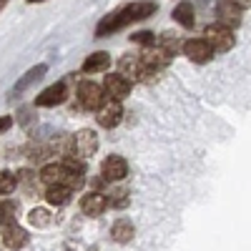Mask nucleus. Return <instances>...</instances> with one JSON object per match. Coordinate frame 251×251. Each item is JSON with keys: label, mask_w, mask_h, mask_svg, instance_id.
<instances>
[{"label": "nucleus", "mask_w": 251, "mask_h": 251, "mask_svg": "<svg viewBox=\"0 0 251 251\" xmlns=\"http://www.w3.org/2000/svg\"><path fill=\"white\" fill-rule=\"evenodd\" d=\"M18 214H20V203L15 199H5L3 203H0V226L15 224L18 221Z\"/></svg>", "instance_id": "21"}, {"label": "nucleus", "mask_w": 251, "mask_h": 251, "mask_svg": "<svg viewBox=\"0 0 251 251\" xmlns=\"http://www.w3.org/2000/svg\"><path fill=\"white\" fill-rule=\"evenodd\" d=\"M111 236L118 244H128L133 239V224H131V219H116V224L111 226Z\"/></svg>", "instance_id": "20"}, {"label": "nucleus", "mask_w": 251, "mask_h": 251, "mask_svg": "<svg viewBox=\"0 0 251 251\" xmlns=\"http://www.w3.org/2000/svg\"><path fill=\"white\" fill-rule=\"evenodd\" d=\"M131 40H133V43H141V46H153V43H156V38H153V33H151V30L133 33V35H131Z\"/></svg>", "instance_id": "28"}, {"label": "nucleus", "mask_w": 251, "mask_h": 251, "mask_svg": "<svg viewBox=\"0 0 251 251\" xmlns=\"http://www.w3.org/2000/svg\"><path fill=\"white\" fill-rule=\"evenodd\" d=\"M108 206H113V208H126V206H128V191H116L113 199L108 201Z\"/></svg>", "instance_id": "29"}, {"label": "nucleus", "mask_w": 251, "mask_h": 251, "mask_svg": "<svg viewBox=\"0 0 251 251\" xmlns=\"http://www.w3.org/2000/svg\"><path fill=\"white\" fill-rule=\"evenodd\" d=\"M18 186V176L10 171H0V194H13Z\"/></svg>", "instance_id": "27"}, {"label": "nucleus", "mask_w": 251, "mask_h": 251, "mask_svg": "<svg viewBox=\"0 0 251 251\" xmlns=\"http://www.w3.org/2000/svg\"><path fill=\"white\" fill-rule=\"evenodd\" d=\"M0 236H3V244L13 251L18 249H23L28 244V234H25V228H20L18 224H5L3 228H0Z\"/></svg>", "instance_id": "13"}, {"label": "nucleus", "mask_w": 251, "mask_h": 251, "mask_svg": "<svg viewBox=\"0 0 251 251\" xmlns=\"http://www.w3.org/2000/svg\"><path fill=\"white\" fill-rule=\"evenodd\" d=\"M126 25H128V23H126V18H123V10H113V13H108V15L98 23L96 38H106V35H111V33H116V30H121V28H126Z\"/></svg>", "instance_id": "14"}, {"label": "nucleus", "mask_w": 251, "mask_h": 251, "mask_svg": "<svg viewBox=\"0 0 251 251\" xmlns=\"http://www.w3.org/2000/svg\"><path fill=\"white\" fill-rule=\"evenodd\" d=\"M108 66H111V55L98 50L83 60V73H103V71H108Z\"/></svg>", "instance_id": "18"}, {"label": "nucleus", "mask_w": 251, "mask_h": 251, "mask_svg": "<svg viewBox=\"0 0 251 251\" xmlns=\"http://www.w3.org/2000/svg\"><path fill=\"white\" fill-rule=\"evenodd\" d=\"M156 43H158L161 48H166L169 53H174V55L183 48V40H181L176 33H161V35L156 38Z\"/></svg>", "instance_id": "25"}, {"label": "nucleus", "mask_w": 251, "mask_h": 251, "mask_svg": "<svg viewBox=\"0 0 251 251\" xmlns=\"http://www.w3.org/2000/svg\"><path fill=\"white\" fill-rule=\"evenodd\" d=\"M63 176H66V166L60 161L58 163H46L43 171H40V178H43L46 186H63Z\"/></svg>", "instance_id": "19"}, {"label": "nucleus", "mask_w": 251, "mask_h": 251, "mask_svg": "<svg viewBox=\"0 0 251 251\" xmlns=\"http://www.w3.org/2000/svg\"><path fill=\"white\" fill-rule=\"evenodd\" d=\"M40 183H43V178H40L35 171H30V169L18 171V186L23 188L25 196H40Z\"/></svg>", "instance_id": "17"}, {"label": "nucleus", "mask_w": 251, "mask_h": 251, "mask_svg": "<svg viewBox=\"0 0 251 251\" xmlns=\"http://www.w3.org/2000/svg\"><path fill=\"white\" fill-rule=\"evenodd\" d=\"M46 73H48V66H46V63H38V66H33V68H30V71H28V73H25V75L20 78V80L15 83V86H13L10 96H13V98H18V96L23 93L28 86H33V83H35V80H40Z\"/></svg>", "instance_id": "16"}, {"label": "nucleus", "mask_w": 251, "mask_h": 251, "mask_svg": "<svg viewBox=\"0 0 251 251\" xmlns=\"http://www.w3.org/2000/svg\"><path fill=\"white\" fill-rule=\"evenodd\" d=\"M100 176L106 181H123L126 176H128V163H126L123 156H106V161H103L100 166Z\"/></svg>", "instance_id": "9"}, {"label": "nucleus", "mask_w": 251, "mask_h": 251, "mask_svg": "<svg viewBox=\"0 0 251 251\" xmlns=\"http://www.w3.org/2000/svg\"><path fill=\"white\" fill-rule=\"evenodd\" d=\"M28 3H46V0H28Z\"/></svg>", "instance_id": "34"}, {"label": "nucleus", "mask_w": 251, "mask_h": 251, "mask_svg": "<svg viewBox=\"0 0 251 251\" xmlns=\"http://www.w3.org/2000/svg\"><path fill=\"white\" fill-rule=\"evenodd\" d=\"M208 43H211L214 53H226V50H231L236 46V35L231 28H226L221 23H214V25H208L206 28V35H203Z\"/></svg>", "instance_id": "3"}, {"label": "nucleus", "mask_w": 251, "mask_h": 251, "mask_svg": "<svg viewBox=\"0 0 251 251\" xmlns=\"http://www.w3.org/2000/svg\"><path fill=\"white\" fill-rule=\"evenodd\" d=\"M118 73H123L128 80H153V75H158V71L146 66L141 55H123L118 60Z\"/></svg>", "instance_id": "2"}, {"label": "nucleus", "mask_w": 251, "mask_h": 251, "mask_svg": "<svg viewBox=\"0 0 251 251\" xmlns=\"http://www.w3.org/2000/svg\"><path fill=\"white\" fill-rule=\"evenodd\" d=\"M78 108L83 111H98L103 106V100H106V91H103V86H98V83L93 80H83L78 86Z\"/></svg>", "instance_id": "1"}, {"label": "nucleus", "mask_w": 251, "mask_h": 251, "mask_svg": "<svg viewBox=\"0 0 251 251\" xmlns=\"http://www.w3.org/2000/svg\"><path fill=\"white\" fill-rule=\"evenodd\" d=\"M13 128V118L10 116H0V133H5Z\"/></svg>", "instance_id": "31"}, {"label": "nucleus", "mask_w": 251, "mask_h": 251, "mask_svg": "<svg viewBox=\"0 0 251 251\" xmlns=\"http://www.w3.org/2000/svg\"><path fill=\"white\" fill-rule=\"evenodd\" d=\"M241 10H244V8H239L234 0H221V3L216 5V23L236 30V28L241 25V20H244V18H241Z\"/></svg>", "instance_id": "7"}, {"label": "nucleus", "mask_w": 251, "mask_h": 251, "mask_svg": "<svg viewBox=\"0 0 251 251\" xmlns=\"http://www.w3.org/2000/svg\"><path fill=\"white\" fill-rule=\"evenodd\" d=\"M71 188H66V186H48V191L43 194L46 199H48V203H53V206H66L68 201H71Z\"/></svg>", "instance_id": "22"}, {"label": "nucleus", "mask_w": 251, "mask_h": 251, "mask_svg": "<svg viewBox=\"0 0 251 251\" xmlns=\"http://www.w3.org/2000/svg\"><path fill=\"white\" fill-rule=\"evenodd\" d=\"M25 153H28L30 163H43V161H48V158L53 156L50 143H33V146H28Z\"/></svg>", "instance_id": "24"}, {"label": "nucleus", "mask_w": 251, "mask_h": 251, "mask_svg": "<svg viewBox=\"0 0 251 251\" xmlns=\"http://www.w3.org/2000/svg\"><path fill=\"white\" fill-rule=\"evenodd\" d=\"M106 208H108V199L103 196V194H98V191L83 196V201H80V211L86 214V216H100Z\"/></svg>", "instance_id": "15"}, {"label": "nucleus", "mask_w": 251, "mask_h": 251, "mask_svg": "<svg viewBox=\"0 0 251 251\" xmlns=\"http://www.w3.org/2000/svg\"><path fill=\"white\" fill-rule=\"evenodd\" d=\"M8 3H10V0H0V13H3V8H5Z\"/></svg>", "instance_id": "33"}, {"label": "nucleus", "mask_w": 251, "mask_h": 251, "mask_svg": "<svg viewBox=\"0 0 251 251\" xmlns=\"http://www.w3.org/2000/svg\"><path fill=\"white\" fill-rule=\"evenodd\" d=\"M96 121H98V126H103V128H116V126L123 121V106H121V100L106 98V100H103V106L96 111Z\"/></svg>", "instance_id": "4"}, {"label": "nucleus", "mask_w": 251, "mask_h": 251, "mask_svg": "<svg viewBox=\"0 0 251 251\" xmlns=\"http://www.w3.org/2000/svg\"><path fill=\"white\" fill-rule=\"evenodd\" d=\"M138 55H141V60L146 63V66L153 68V71H161V68H166V66H171V60H174V53H169L166 48H161L158 43L146 46Z\"/></svg>", "instance_id": "6"}, {"label": "nucleus", "mask_w": 251, "mask_h": 251, "mask_svg": "<svg viewBox=\"0 0 251 251\" xmlns=\"http://www.w3.org/2000/svg\"><path fill=\"white\" fill-rule=\"evenodd\" d=\"M183 55L188 60H194V63H208L216 53L211 48V43H208L206 38H191V40H183Z\"/></svg>", "instance_id": "5"}, {"label": "nucleus", "mask_w": 251, "mask_h": 251, "mask_svg": "<svg viewBox=\"0 0 251 251\" xmlns=\"http://www.w3.org/2000/svg\"><path fill=\"white\" fill-rule=\"evenodd\" d=\"M131 86L133 80H128L123 73H113V75H106V80H103V91H106L108 98H116V100H123L126 96L131 93Z\"/></svg>", "instance_id": "8"}, {"label": "nucleus", "mask_w": 251, "mask_h": 251, "mask_svg": "<svg viewBox=\"0 0 251 251\" xmlns=\"http://www.w3.org/2000/svg\"><path fill=\"white\" fill-rule=\"evenodd\" d=\"M68 98V91H66V83H53V86H48L40 96H35V106L40 108H50V106H60L63 100Z\"/></svg>", "instance_id": "11"}, {"label": "nucleus", "mask_w": 251, "mask_h": 251, "mask_svg": "<svg viewBox=\"0 0 251 251\" xmlns=\"http://www.w3.org/2000/svg\"><path fill=\"white\" fill-rule=\"evenodd\" d=\"M174 20H176V23H181L183 28H194V23H196L194 5L191 3H178L176 10H174Z\"/></svg>", "instance_id": "23"}, {"label": "nucleus", "mask_w": 251, "mask_h": 251, "mask_svg": "<svg viewBox=\"0 0 251 251\" xmlns=\"http://www.w3.org/2000/svg\"><path fill=\"white\" fill-rule=\"evenodd\" d=\"M234 3H236L239 8H244V10H246V8H251V0H234Z\"/></svg>", "instance_id": "32"}, {"label": "nucleus", "mask_w": 251, "mask_h": 251, "mask_svg": "<svg viewBox=\"0 0 251 251\" xmlns=\"http://www.w3.org/2000/svg\"><path fill=\"white\" fill-rule=\"evenodd\" d=\"M73 141H75V153H78L80 158H91V156L98 151V136H96V131H91V128L78 131V133L73 136Z\"/></svg>", "instance_id": "12"}, {"label": "nucleus", "mask_w": 251, "mask_h": 251, "mask_svg": "<svg viewBox=\"0 0 251 251\" xmlns=\"http://www.w3.org/2000/svg\"><path fill=\"white\" fill-rule=\"evenodd\" d=\"M35 121V116H33V108H23L18 113V123L23 126V128H30V123Z\"/></svg>", "instance_id": "30"}, {"label": "nucleus", "mask_w": 251, "mask_h": 251, "mask_svg": "<svg viewBox=\"0 0 251 251\" xmlns=\"http://www.w3.org/2000/svg\"><path fill=\"white\" fill-rule=\"evenodd\" d=\"M28 221H30V226H35V228H46V226H50L53 216H50L48 208H33V211L28 214Z\"/></svg>", "instance_id": "26"}, {"label": "nucleus", "mask_w": 251, "mask_h": 251, "mask_svg": "<svg viewBox=\"0 0 251 251\" xmlns=\"http://www.w3.org/2000/svg\"><path fill=\"white\" fill-rule=\"evenodd\" d=\"M88 251H96V249H88Z\"/></svg>", "instance_id": "35"}, {"label": "nucleus", "mask_w": 251, "mask_h": 251, "mask_svg": "<svg viewBox=\"0 0 251 251\" xmlns=\"http://www.w3.org/2000/svg\"><path fill=\"white\" fill-rule=\"evenodd\" d=\"M121 10H123L126 23H136V20L151 18V15L158 10V3H153V0H138V3H131V5L121 8Z\"/></svg>", "instance_id": "10"}]
</instances>
